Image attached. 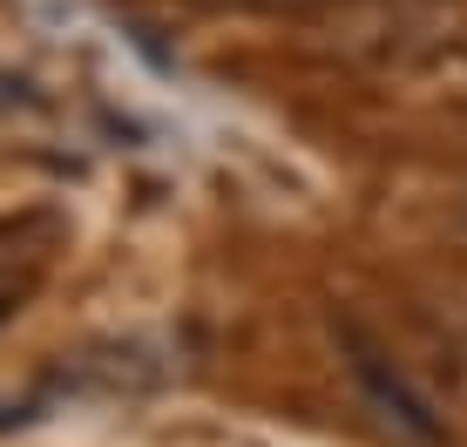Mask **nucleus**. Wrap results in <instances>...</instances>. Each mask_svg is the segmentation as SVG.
<instances>
[{"label":"nucleus","mask_w":467,"mask_h":447,"mask_svg":"<svg viewBox=\"0 0 467 447\" xmlns=\"http://www.w3.org/2000/svg\"><path fill=\"white\" fill-rule=\"evenodd\" d=\"M346 346H352V373H359V387L386 407V421L407 427L413 441H433V434H441V427H433V413H427V400H420V393H413L407 379L393 373V366H386V353H373L366 339H346Z\"/></svg>","instance_id":"obj_1"},{"label":"nucleus","mask_w":467,"mask_h":447,"mask_svg":"<svg viewBox=\"0 0 467 447\" xmlns=\"http://www.w3.org/2000/svg\"><path fill=\"white\" fill-rule=\"evenodd\" d=\"M257 7H326V0H257Z\"/></svg>","instance_id":"obj_2"}]
</instances>
